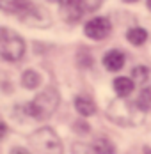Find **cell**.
Masks as SVG:
<instances>
[{
    "label": "cell",
    "instance_id": "obj_1",
    "mask_svg": "<svg viewBox=\"0 0 151 154\" xmlns=\"http://www.w3.org/2000/svg\"><path fill=\"white\" fill-rule=\"evenodd\" d=\"M57 106H59V92L53 87H46L27 105V113L37 121H43L48 119L57 110Z\"/></svg>",
    "mask_w": 151,
    "mask_h": 154
},
{
    "label": "cell",
    "instance_id": "obj_2",
    "mask_svg": "<svg viewBox=\"0 0 151 154\" xmlns=\"http://www.w3.org/2000/svg\"><path fill=\"white\" fill-rule=\"evenodd\" d=\"M25 53V41L14 30L0 27V57L7 62H18Z\"/></svg>",
    "mask_w": 151,
    "mask_h": 154
},
{
    "label": "cell",
    "instance_id": "obj_3",
    "mask_svg": "<svg viewBox=\"0 0 151 154\" xmlns=\"http://www.w3.org/2000/svg\"><path fill=\"white\" fill-rule=\"evenodd\" d=\"M59 2L62 18L68 23H75L84 16V13L96 11L103 0H59Z\"/></svg>",
    "mask_w": 151,
    "mask_h": 154
},
{
    "label": "cell",
    "instance_id": "obj_4",
    "mask_svg": "<svg viewBox=\"0 0 151 154\" xmlns=\"http://www.w3.org/2000/svg\"><path fill=\"white\" fill-rule=\"evenodd\" d=\"M30 143L45 154H62V143L57 133L50 128H41L30 135Z\"/></svg>",
    "mask_w": 151,
    "mask_h": 154
},
{
    "label": "cell",
    "instance_id": "obj_5",
    "mask_svg": "<svg viewBox=\"0 0 151 154\" xmlns=\"http://www.w3.org/2000/svg\"><path fill=\"white\" fill-rule=\"evenodd\" d=\"M135 115H144V110H140L137 106V103L135 105H128L126 101L119 99V101H114L108 106V117L119 124H135V121L132 119Z\"/></svg>",
    "mask_w": 151,
    "mask_h": 154
},
{
    "label": "cell",
    "instance_id": "obj_6",
    "mask_svg": "<svg viewBox=\"0 0 151 154\" xmlns=\"http://www.w3.org/2000/svg\"><path fill=\"white\" fill-rule=\"evenodd\" d=\"M84 32H85L87 37L100 41V39H103V37H107V35L110 34V21H108L107 18L96 16V18H92V20H89V21L85 23Z\"/></svg>",
    "mask_w": 151,
    "mask_h": 154
},
{
    "label": "cell",
    "instance_id": "obj_7",
    "mask_svg": "<svg viewBox=\"0 0 151 154\" xmlns=\"http://www.w3.org/2000/svg\"><path fill=\"white\" fill-rule=\"evenodd\" d=\"M103 66L108 71H119L121 67L124 66V55L119 50H110L103 57Z\"/></svg>",
    "mask_w": 151,
    "mask_h": 154
},
{
    "label": "cell",
    "instance_id": "obj_8",
    "mask_svg": "<svg viewBox=\"0 0 151 154\" xmlns=\"http://www.w3.org/2000/svg\"><path fill=\"white\" fill-rule=\"evenodd\" d=\"M133 87H135L133 80L128 78V76H119V78L114 80V91H116V94H117L119 97L130 96V94L133 92Z\"/></svg>",
    "mask_w": 151,
    "mask_h": 154
},
{
    "label": "cell",
    "instance_id": "obj_9",
    "mask_svg": "<svg viewBox=\"0 0 151 154\" xmlns=\"http://www.w3.org/2000/svg\"><path fill=\"white\" fill-rule=\"evenodd\" d=\"M75 108L76 112L84 117H89L96 112V105L92 103L91 97H85V96H76L75 97Z\"/></svg>",
    "mask_w": 151,
    "mask_h": 154
},
{
    "label": "cell",
    "instance_id": "obj_10",
    "mask_svg": "<svg viewBox=\"0 0 151 154\" xmlns=\"http://www.w3.org/2000/svg\"><path fill=\"white\" fill-rule=\"evenodd\" d=\"M126 37H128V41H130L133 46H140V45L146 43L148 32L144 30V29H140V27H133V29H130V30L126 32Z\"/></svg>",
    "mask_w": 151,
    "mask_h": 154
},
{
    "label": "cell",
    "instance_id": "obj_11",
    "mask_svg": "<svg viewBox=\"0 0 151 154\" xmlns=\"http://www.w3.org/2000/svg\"><path fill=\"white\" fill-rule=\"evenodd\" d=\"M39 83H41V76H39V73H36L34 69H29V71L23 73V76H21V85H23L25 89H36V87H39Z\"/></svg>",
    "mask_w": 151,
    "mask_h": 154
},
{
    "label": "cell",
    "instance_id": "obj_12",
    "mask_svg": "<svg viewBox=\"0 0 151 154\" xmlns=\"http://www.w3.org/2000/svg\"><path fill=\"white\" fill-rule=\"evenodd\" d=\"M92 154H116V149L110 143V140L98 138L92 145Z\"/></svg>",
    "mask_w": 151,
    "mask_h": 154
},
{
    "label": "cell",
    "instance_id": "obj_13",
    "mask_svg": "<svg viewBox=\"0 0 151 154\" xmlns=\"http://www.w3.org/2000/svg\"><path fill=\"white\" fill-rule=\"evenodd\" d=\"M137 106L140 108V110H148L151 106V89H144L140 96H139V99H137Z\"/></svg>",
    "mask_w": 151,
    "mask_h": 154
},
{
    "label": "cell",
    "instance_id": "obj_14",
    "mask_svg": "<svg viewBox=\"0 0 151 154\" xmlns=\"http://www.w3.org/2000/svg\"><path fill=\"white\" fill-rule=\"evenodd\" d=\"M132 80H133V83H144L146 80H148V67H144V66H137L133 67V71H132Z\"/></svg>",
    "mask_w": 151,
    "mask_h": 154
},
{
    "label": "cell",
    "instance_id": "obj_15",
    "mask_svg": "<svg viewBox=\"0 0 151 154\" xmlns=\"http://www.w3.org/2000/svg\"><path fill=\"white\" fill-rule=\"evenodd\" d=\"M73 152H75V154H92V149L85 147V145H82V143H75Z\"/></svg>",
    "mask_w": 151,
    "mask_h": 154
},
{
    "label": "cell",
    "instance_id": "obj_16",
    "mask_svg": "<svg viewBox=\"0 0 151 154\" xmlns=\"http://www.w3.org/2000/svg\"><path fill=\"white\" fill-rule=\"evenodd\" d=\"M9 154H30V152L27 151V149H23V147H14Z\"/></svg>",
    "mask_w": 151,
    "mask_h": 154
},
{
    "label": "cell",
    "instance_id": "obj_17",
    "mask_svg": "<svg viewBox=\"0 0 151 154\" xmlns=\"http://www.w3.org/2000/svg\"><path fill=\"white\" fill-rule=\"evenodd\" d=\"M7 135V126H5V122H0V138H4Z\"/></svg>",
    "mask_w": 151,
    "mask_h": 154
},
{
    "label": "cell",
    "instance_id": "obj_18",
    "mask_svg": "<svg viewBox=\"0 0 151 154\" xmlns=\"http://www.w3.org/2000/svg\"><path fill=\"white\" fill-rule=\"evenodd\" d=\"M144 154H151V147H146L144 149Z\"/></svg>",
    "mask_w": 151,
    "mask_h": 154
},
{
    "label": "cell",
    "instance_id": "obj_19",
    "mask_svg": "<svg viewBox=\"0 0 151 154\" xmlns=\"http://www.w3.org/2000/svg\"><path fill=\"white\" fill-rule=\"evenodd\" d=\"M148 9L151 11V0H148Z\"/></svg>",
    "mask_w": 151,
    "mask_h": 154
},
{
    "label": "cell",
    "instance_id": "obj_20",
    "mask_svg": "<svg viewBox=\"0 0 151 154\" xmlns=\"http://www.w3.org/2000/svg\"><path fill=\"white\" fill-rule=\"evenodd\" d=\"M124 2H130V4H132V2H137V0H124Z\"/></svg>",
    "mask_w": 151,
    "mask_h": 154
},
{
    "label": "cell",
    "instance_id": "obj_21",
    "mask_svg": "<svg viewBox=\"0 0 151 154\" xmlns=\"http://www.w3.org/2000/svg\"><path fill=\"white\" fill-rule=\"evenodd\" d=\"M50 2H57V0H50Z\"/></svg>",
    "mask_w": 151,
    "mask_h": 154
},
{
    "label": "cell",
    "instance_id": "obj_22",
    "mask_svg": "<svg viewBox=\"0 0 151 154\" xmlns=\"http://www.w3.org/2000/svg\"><path fill=\"white\" fill-rule=\"evenodd\" d=\"M21 2H27V0H21Z\"/></svg>",
    "mask_w": 151,
    "mask_h": 154
}]
</instances>
